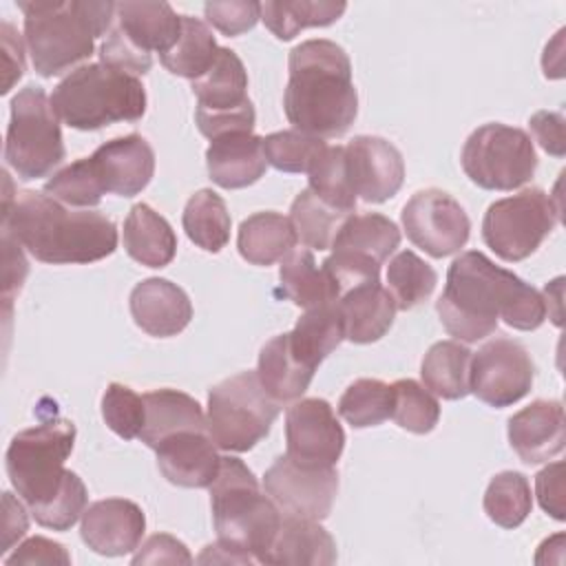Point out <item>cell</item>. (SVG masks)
Wrapping results in <instances>:
<instances>
[{"mask_svg": "<svg viewBox=\"0 0 566 566\" xmlns=\"http://www.w3.org/2000/svg\"><path fill=\"white\" fill-rule=\"evenodd\" d=\"M398 243L400 230L389 217L378 212L349 214L332 243L334 252L323 261V270L345 294L360 283L378 281L380 265Z\"/></svg>", "mask_w": 566, "mask_h": 566, "instance_id": "obj_13", "label": "cell"}, {"mask_svg": "<svg viewBox=\"0 0 566 566\" xmlns=\"http://www.w3.org/2000/svg\"><path fill=\"white\" fill-rule=\"evenodd\" d=\"M345 2L334 0L261 2V20L279 40H292L307 27L334 24L345 13Z\"/></svg>", "mask_w": 566, "mask_h": 566, "instance_id": "obj_35", "label": "cell"}, {"mask_svg": "<svg viewBox=\"0 0 566 566\" xmlns=\"http://www.w3.org/2000/svg\"><path fill=\"white\" fill-rule=\"evenodd\" d=\"M206 166L210 179L226 188H248L256 184L268 168L263 153V137L254 133H228L210 139L206 150Z\"/></svg>", "mask_w": 566, "mask_h": 566, "instance_id": "obj_24", "label": "cell"}, {"mask_svg": "<svg viewBox=\"0 0 566 566\" xmlns=\"http://www.w3.org/2000/svg\"><path fill=\"white\" fill-rule=\"evenodd\" d=\"M533 509L531 484L520 471H502L491 478L484 493V513L502 528H517Z\"/></svg>", "mask_w": 566, "mask_h": 566, "instance_id": "obj_39", "label": "cell"}, {"mask_svg": "<svg viewBox=\"0 0 566 566\" xmlns=\"http://www.w3.org/2000/svg\"><path fill=\"white\" fill-rule=\"evenodd\" d=\"M285 440L290 458L318 467H334L345 449V431L323 398H303L287 409Z\"/></svg>", "mask_w": 566, "mask_h": 566, "instance_id": "obj_17", "label": "cell"}, {"mask_svg": "<svg viewBox=\"0 0 566 566\" xmlns=\"http://www.w3.org/2000/svg\"><path fill=\"white\" fill-rule=\"evenodd\" d=\"M102 64L113 66L117 71L130 73V75H144L153 66V55L135 46L117 27L108 31V38L99 46Z\"/></svg>", "mask_w": 566, "mask_h": 566, "instance_id": "obj_49", "label": "cell"}, {"mask_svg": "<svg viewBox=\"0 0 566 566\" xmlns=\"http://www.w3.org/2000/svg\"><path fill=\"white\" fill-rule=\"evenodd\" d=\"M130 314L148 336L168 338L186 329L192 318V303L177 283L153 276L133 287Z\"/></svg>", "mask_w": 566, "mask_h": 566, "instance_id": "obj_23", "label": "cell"}, {"mask_svg": "<svg viewBox=\"0 0 566 566\" xmlns=\"http://www.w3.org/2000/svg\"><path fill=\"white\" fill-rule=\"evenodd\" d=\"M345 164L356 197L367 203L391 199L405 181V159L400 150L382 137H354L345 146Z\"/></svg>", "mask_w": 566, "mask_h": 566, "instance_id": "obj_18", "label": "cell"}, {"mask_svg": "<svg viewBox=\"0 0 566 566\" xmlns=\"http://www.w3.org/2000/svg\"><path fill=\"white\" fill-rule=\"evenodd\" d=\"M281 411L256 371H239L208 394V433L223 451L243 453L261 442Z\"/></svg>", "mask_w": 566, "mask_h": 566, "instance_id": "obj_8", "label": "cell"}, {"mask_svg": "<svg viewBox=\"0 0 566 566\" xmlns=\"http://www.w3.org/2000/svg\"><path fill=\"white\" fill-rule=\"evenodd\" d=\"M7 566H33V564H71V555L66 553V548L53 539L46 537H29L24 544H20L15 548L13 555H9L4 559Z\"/></svg>", "mask_w": 566, "mask_h": 566, "instance_id": "obj_50", "label": "cell"}, {"mask_svg": "<svg viewBox=\"0 0 566 566\" xmlns=\"http://www.w3.org/2000/svg\"><path fill=\"white\" fill-rule=\"evenodd\" d=\"M0 35H2V62H4V84L2 93H9L11 86L22 77L24 73V49L18 31L9 24H0Z\"/></svg>", "mask_w": 566, "mask_h": 566, "instance_id": "obj_54", "label": "cell"}, {"mask_svg": "<svg viewBox=\"0 0 566 566\" xmlns=\"http://www.w3.org/2000/svg\"><path fill=\"white\" fill-rule=\"evenodd\" d=\"M192 93L201 135L217 139L228 133H252L256 113L248 97V71L232 49L219 46L210 69L192 80Z\"/></svg>", "mask_w": 566, "mask_h": 566, "instance_id": "obj_10", "label": "cell"}, {"mask_svg": "<svg viewBox=\"0 0 566 566\" xmlns=\"http://www.w3.org/2000/svg\"><path fill=\"white\" fill-rule=\"evenodd\" d=\"M436 283V270L411 250H402L389 261L387 290L396 301V310H413L431 296Z\"/></svg>", "mask_w": 566, "mask_h": 566, "instance_id": "obj_41", "label": "cell"}, {"mask_svg": "<svg viewBox=\"0 0 566 566\" xmlns=\"http://www.w3.org/2000/svg\"><path fill=\"white\" fill-rule=\"evenodd\" d=\"M146 422L139 433V440L155 449L164 438L184 431L197 429L208 431V418L201 411V405L177 389H155L144 394Z\"/></svg>", "mask_w": 566, "mask_h": 566, "instance_id": "obj_28", "label": "cell"}, {"mask_svg": "<svg viewBox=\"0 0 566 566\" xmlns=\"http://www.w3.org/2000/svg\"><path fill=\"white\" fill-rule=\"evenodd\" d=\"M509 442L524 464L548 462L564 451L566 420L559 400H535L509 418Z\"/></svg>", "mask_w": 566, "mask_h": 566, "instance_id": "obj_22", "label": "cell"}, {"mask_svg": "<svg viewBox=\"0 0 566 566\" xmlns=\"http://www.w3.org/2000/svg\"><path fill=\"white\" fill-rule=\"evenodd\" d=\"M338 413L354 429L376 427L394 413V387L378 378H358L343 391Z\"/></svg>", "mask_w": 566, "mask_h": 566, "instance_id": "obj_40", "label": "cell"}, {"mask_svg": "<svg viewBox=\"0 0 566 566\" xmlns=\"http://www.w3.org/2000/svg\"><path fill=\"white\" fill-rule=\"evenodd\" d=\"M24 13V40L33 69L42 77L60 75L95 51V40L113 29L115 2L31 0L18 2Z\"/></svg>", "mask_w": 566, "mask_h": 566, "instance_id": "obj_4", "label": "cell"}, {"mask_svg": "<svg viewBox=\"0 0 566 566\" xmlns=\"http://www.w3.org/2000/svg\"><path fill=\"white\" fill-rule=\"evenodd\" d=\"M314 371L310 365H305L290 345V334H279L270 338L259 354V380L268 389L272 398L279 402L296 400L305 394L310 387Z\"/></svg>", "mask_w": 566, "mask_h": 566, "instance_id": "obj_31", "label": "cell"}, {"mask_svg": "<svg viewBox=\"0 0 566 566\" xmlns=\"http://www.w3.org/2000/svg\"><path fill=\"white\" fill-rule=\"evenodd\" d=\"M290 334L292 352L312 369H316L345 338L343 318L336 303L305 310Z\"/></svg>", "mask_w": 566, "mask_h": 566, "instance_id": "obj_33", "label": "cell"}, {"mask_svg": "<svg viewBox=\"0 0 566 566\" xmlns=\"http://www.w3.org/2000/svg\"><path fill=\"white\" fill-rule=\"evenodd\" d=\"M2 506H4V520H2V548L0 553H7L29 528V517L24 506L11 495V493H2Z\"/></svg>", "mask_w": 566, "mask_h": 566, "instance_id": "obj_56", "label": "cell"}, {"mask_svg": "<svg viewBox=\"0 0 566 566\" xmlns=\"http://www.w3.org/2000/svg\"><path fill=\"white\" fill-rule=\"evenodd\" d=\"M88 159L104 192L119 197L139 195L155 172L153 146L137 133L102 144Z\"/></svg>", "mask_w": 566, "mask_h": 566, "instance_id": "obj_20", "label": "cell"}, {"mask_svg": "<svg viewBox=\"0 0 566 566\" xmlns=\"http://www.w3.org/2000/svg\"><path fill=\"white\" fill-rule=\"evenodd\" d=\"M157 467L161 475L177 486L206 489L214 482L221 458L208 431L184 429L164 438L157 447Z\"/></svg>", "mask_w": 566, "mask_h": 566, "instance_id": "obj_21", "label": "cell"}, {"mask_svg": "<svg viewBox=\"0 0 566 566\" xmlns=\"http://www.w3.org/2000/svg\"><path fill=\"white\" fill-rule=\"evenodd\" d=\"M206 20L228 38L241 35L261 20V2L230 0V2H206Z\"/></svg>", "mask_w": 566, "mask_h": 566, "instance_id": "obj_48", "label": "cell"}, {"mask_svg": "<svg viewBox=\"0 0 566 566\" xmlns=\"http://www.w3.org/2000/svg\"><path fill=\"white\" fill-rule=\"evenodd\" d=\"M400 217L409 241L433 259L455 254L469 241L471 221L464 208L444 190L427 188L416 192Z\"/></svg>", "mask_w": 566, "mask_h": 566, "instance_id": "obj_16", "label": "cell"}, {"mask_svg": "<svg viewBox=\"0 0 566 566\" xmlns=\"http://www.w3.org/2000/svg\"><path fill=\"white\" fill-rule=\"evenodd\" d=\"M528 126L537 139V144L553 157H564L566 142H564V115L551 111H537Z\"/></svg>", "mask_w": 566, "mask_h": 566, "instance_id": "obj_53", "label": "cell"}, {"mask_svg": "<svg viewBox=\"0 0 566 566\" xmlns=\"http://www.w3.org/2000/svg\"><path fill=\"white\" fill-rule=\"evenodd\" d=\"M298 237L290 217L281 212H254L239 226V254L252 265H272L283 261L296 245Z\"/></svg>", "mask_w": 566, "mask_h": 566, "instance_id": "obj_30", "label": "cell"}, {"mask_svg": "<svg viewBox=\"0 0 566 566\" xmlns=\"http://www.w3.org/2000/svg\"><path fill=\"white\" fill-rule=\"evenodd\" d=\"M325 146V139L301 130H276L263 137L265 161L281 172H307Z\"/></svg>", "mask_w": 566, "mask_h": 566, "instance_id": "obj_43", "label": "cell"}, {"mask_svg": "<svg viewBox=\"0 0 566 566\" xmlns=\"http://www.w3.org/2000/svg\"><path fill=\"white\" fill-rule=\"evenodd\" d=\"M539 506L555 520H564V462H553L535 475Z\"/></svg>", "mask_w": 566, "mask_h": 566, "instance_id": "obj_52", "label": "cell"}, {"mask_svg": "<svg viewBox=\"0 0 566 566\" xmlns=\"http://www.w3.org/2000/svg\"><path fill=\"white\" fill-rule=\"evenodd\" d=\"M265 493L283 515L325 520L338 493V473L334 467L305 464L279 455L263 475Z\"/></svg>", "mask_w": 566, "mask_h": 566, "instance_id": "obj_15", "label": "cell"}, {"mask_svg": "<svg viewBox=\"0 0 566 566\" xmlns=\"http://www.w3.org/2000/svg\"><path fill=\"white\" fill-rule=\"evenodd\" d=\"M336 305L343 318L345 338L358 345L382 338L396 314L394 296L378 281H367L347 290Z\"/></svg>", "mask_w": 566, "mask_h": 566, "instance_id": "obj_25", "label": "cell"}, {"mask_svg": "<svg viewBox=\"0 0 566 566\" xmlns=\"http://www.w3.org/2000/svg\"><path fill=\"white\" fill-rule=\"evenodd\" d=\"M102 418L108 424V429L119 438H139L146 422L144 396L135 394L126 385L111 382L102 396Z\"/></svg>", "mask_w": 566, "mask_h": 566, "instance_id": "obj_46", "label": "cell"}, {"mask_svg": "<svg viewBox=\"0 0 566 566\" xmlns=\"http://www.w3.org/2000/svg\"><path fill=\"white\" fill-rule=\"evenodd\" d=\"M86 500H88V493L82 478L75 471H69L62 489L49 502L33 509L31 515L40 526H46L53 531H69L82 517L86 509Z\"/></svg>", "mask_w": 566, "mask_h": 566, "instance_id": "obj_47", "label": "cell"}, {"mask_svg": "<svg viewBox=\"0 0 566 566\" xmlns=\"http://www.w3.org/2000/svg\"><path fill=\"white\" fill-rule=\"evenodd\" d=\"M124 248L146 268H164L177 254V234L148 203H135L124 221Z\"/></svg>", "mask_w": 566, "mask_h": 566, "instance_id": "obj_29", "label": "cell"}, {"mask_svg": "<svg viewBox=\"0 0 566 566\" xmlns=\"http://www.w3.org/2000/svg\"><path fill=\"white\" fill-rule=\"evenodd\" d=\"M217 40L210 27L192 15H181V35L170 51L159 55V62L179 77H201L217 57Z\"/></svg>", "mask_w": 566, "mask_h": 566, "instance_id": "obj_37", "label": "cell"}, {"mask_svg": "<svg viewBox=\"0 0 566 566\" xmlns=\"http://www.w3.org/2000/svg\"><path fill=\"white\" fill-rule=\"evenodd\" d=\"M75 444V424L57 413L42 418L40 424L13 436L4 464L11 486L29 504L38 509L49 502L64 484L69 469L66 458Z\"/></svg>", "mask_w": 566, "mask_h": 566, "instance_id": "obj_7", "label": "cell"}, {"mask_svg": "<svg viewBox=\"0 0 566 566\" xmlns=\"http://www.w3.org/2000/svg\"><path fill=\"white\" fill-rule=\"evenodd\" d=\"M199 564H206V562H219V564H252L254 559L250 555H243L239 551H234L232 546L223 544V542H214V544H208L203 548V553L197 557Z\"/></svg>", "mask_w": 566, "mask_h": 566, "instance_id": "obj_57", "label": "cell"}, {"mask_svg": "<svg viewBox=\"0 0 566 566\" xmlns=\"http://www.w3.org/2000/svg\"><path fill=\"white\" fill-rule=\"evenodd\" d=\"M394 413L398 427L411 433H429L440 420V405L427 387L411 378H400L394 385Z\"/></svg>", "mask_w": 566, "mask_h": 566, "instance_id": "obj_44", "label": "cell"}, {"mask_svg": "<svg viewBox=\"0 0 566 566\" xmlns=\"http://www.w3.org/2000/svg\"><path fill=\"white\" fill-rule=\"evenodd\" d=\"M535 378L533 360L524 345L511 338H493L471 356L469 394L502 409L522 400Z\"/></svg>", "mask_w": 566, "mask_h": 566, "instance_id": "obj_14", "label": "cell"}, {"mask_svg": "<svg viewBox=\"0 0 566 566\" xmlns=\"http://www.w3.org/2000/svg\"><path fill=\"white\" fill-rule=\"evenodd\" d=\"M283 294L298 307L312 310L318 305L336 303L340 292L332 276L318 268L307 248H294L279 268Z\"/></svg>", "mask_w": 566, "mask_h": 566, "instance_id": "obj_32", "label": "cell"}, {"mask_svg": "<svg viewBox=\"0 0 566 566\" xmlns=\"http://www.w3.org/2000/svg\"><path fill=\"white\" fill-rule=\"evenodd\" d=\"M115 27L142 51L164 55L181 35V15L168 2H115Z\"/></svg>", "mask_w": 566, "mask_h": 566, "instance_id": "obj_26", "label": "cell"}, {"mask_svg": "<svg viewBox=\"0 0 566 566\" xmlns=\"http://www.w3.org/2000/svg\"><path fill=\"white\" fill-rule=\"evenodd\" d=\"M2 232L42 263H93L117 248L115 223L97 210H66L46 192H9L2 206Z\"/></svg>", "mask_w": 566, "mask_h": 566, "instance_id": "obj_2", "label": "cell"}, {"mask_svg": "<svg viewBox=\"0 0 566 566\" xmlns=\"http://www.w3.org/2000/svg\"><path fill=\"white\" fill-rule=\"evenodd\" d=\"M471 356L473 352L460 340L433 343L420 365L424 387L444 400L464 398L469 394Z\"/></svg>", "mask_w": 566, "mask_h": 566, "instance_id": "obj_34", "label": "cell"}, {"mask_svg": "<svg viewBox=\"0 0 566 566\" xmlns=\"http://www.w3.org/2000/svg\"><path fill=\"white\" fill-rule=\"evenodd\" d=\"M181 223L188 239L206 252H219L230 241V212L226 201L210 188L197 190L188 199Z\"/></svg>", "mask_w": 566, "mask_h": 566, "instance_id": "obj_36", "label": "cell"}, {"mask_svg": "<svg viewBox=\"0 0 566 566\" xmlns=\"http://www.w3.org/2000/svg\"><path fill=\"white\" fill-rule=\"evenodd\" d=\"M283 111L294 130L327 139L349 130L358 115L352 62L332 40H305L290 51Z\"/></svg>", "mask_w": 566, "mask_h": 566, "instance_id": "obj_3", "label": "cell"}, {"mask_svg": "<svg viewBox=\"0 0 566 566\" xmlns=\"http://www.w3.org/2000/svg\"><path fill=\"white\" fill-rule=\"evenodd\" d=\"M133 564H192V555L177 537L157 533L133 555Z\"/></svg>", "mask_w": 566, "mask_h": 566, "instance_id": "obj_51", "label": "cell"}, {"mask_svg": "<svg viewBox=\"0 0 566 566\" xmlns=\"http://www.w3.org/2000/svg\"><path fill=\"white\" fill-rule=\"evenodd\" d=\"M2 245H4V298L9 301V296L15 290L20 292L22 281L29 272V265H27V259L22 254V245L4 232H2Z\"/></svg>", "mask_w": 566, "mask_h": 566, "instance_id": "obj_55", "label": "cell"}, {"mask_svg": "<svg viewBox=\"0 0 566 566\" xmlns=\"http://www.w3.org/2000/svg\"><path fill=\"white\" fill-rule=\"evenodd\" d=\"M310 190L321 197L325 203L352 214L356 210V192L352 188L347 164H345V146H325V150L316 157L312 168L307 170Z\"/></svg>", "mask_w": 566, "mask_h": 566, "instance_id": "obj_42", "label": "cell"}, {"mask_svg": "<svg viewBox=\"0 0 566 566\" xmlns=\"http://www.w3.org/2000/svg\"><path fill=\"white\" fill-rule=\"evenodd\" d=\"M349 214L325 203L310 188L301 190L290 208V221L294 226L296 237L312 250L332 248L343 221Z\"/></svg>", "mask_w": 566, "mask_h": 566, "instance_id": "obj_38", "label": "cell"}, {"mask_svg": "<svg viewBox=\"0 0 566 566\" xmlns=\"http://www.w3.org/2000/svg\"><path fill=\"white\" fill-rule=\"evenodd\" d=\"M44 192L60 203L77 208H95L104 197V188L88 157H82L57 170L44 184Z\"/></svg>", "mask_w": 566, "mask_h": 566, "instance_id": "obj_45", "label": "cell"}, {"mask_svg": "<svg viewBox=\"0 0 566 566\" xmlns=\"http://www.w3.org/2000/svg\"><path fill=\"white\" fill-rule=\"evenodd\" d=\"M460 161L467 177L484 190L520 188L537 168L528 133L497 122L484 124L467 137Z\"/></svg>", "mask_w": 566, "mask_h": 566, "instance_id": "obj_11", "label": "cell"}, {"mask_svg": "<svg viewBox=\"0 0 566 566\" xmlns=\"http://www.w3.org/2000/svg\"><path fill=\"white\" fill-rule=\"evenodd\" d=\"M144 531V511L124 497L97 500L82 513L80 535L84 544L106 557H119L135 551Z\"/></svg>", "mask_w": 566, "mask_h": 566, "instance_id": "obj_19", "label": "cell"}, {"mask_svg": "<svg viewBox=\"0 0 566 566\" xmlns=\"http://www.w3.org/2000/svg\"><path fill=\"white\" fill-rule=\"evenodd\" d=\"M559 210L542 188H526L489 206L482 219V239L502 261H522L553 232Z\"/></svg>", "mask_w": 566, "mask_h": 566, "instance_id": "obj_12", "label": "cell"}, {"mask_svg": "<svg viewBox=\"0 0 566 566\" xmlns=\"http://www.w3.org/2000/svg\"><path fill=\"white\" fill-rule=\"evenodd\" d=\"M336 562V542L318 520L283 515L279 533L263 564H312L329 566Z\"/></svg>", "mask_w": 566, "mask_h": 566, "instance_id": "obj_27", "label": "cell"}, {"mask_svg": "<svg viewBox=\"0 0 566 566\" xmlns=\"http://www.w3.org/2000/svg\"><path fill=\"white\" fill-rule=\"evenodd\" d=\"M51 106L66 126L97 130L115 122H137L146 113L144 84L102 62L73 69L51 93Z\"/></svg>", "mask_w": 566, "mask_h": 566, "instance_id": "obj_6", "label": "cell"}, {"mask_svg": "<svg viewBox=\"0 0 566 566\" xmlns=\"http://www.w3.org/2000/svg\"><path fill=\"white\" fill-rule=\"evenodd\" d=\"M66 155L57 115L42 86H24L11 99V119L4 139V161L22 179L53 172Z\"/></svg>", "mask_w": 566, "mask_h": 566, "instance_id": "obj_9", "label": "cell"}, {"mask_svg": "<svg viewBox=\"0 0 566 566\" xmlns=\"http://www.w3.org/2000/svg\"><path fill=\"white\" fill-rule=\"evenodd\" d=\"M436 310L453 338L475 343L491 336L500 318L522 332L537 329L546 321L548 303L517 274L495 265L486 254L469 250L449 265Z\"/></svg>", "mask_w": 566, "mask_h": 566, "instance_id": "obj_1", "label": "cell"}, {"mask_svg": "<svg viewBox=\"0 0 566 566\" xmlns=\"http://www.w3.org/2000/svg\"><path fill=\"white\" fill-rule=\"evenodd\" d=\"M208 489L219 542L263 564L283 517L274 500L261 493L254 473L232 455L221 458Z\"/></svg>", "mask_w": 566, "mask_h": 566, "instance_id": "obj_5", "label": "cell"}]
</instances>
